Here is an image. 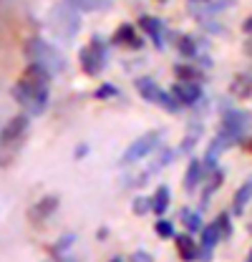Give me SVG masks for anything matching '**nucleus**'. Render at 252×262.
Returning a JSON list of instances; mask_svg holds the SVG:
<instances>
[{
  "instance_id": "nucleus-1",
  "label": "nucleus",
  "mask_w": 252,
  "mask_h": 262,
  "mask_svg": "<svg viewBox=\"0 0 252 262\" xmlns=\"http://www.w3.org/2000/svg\"><path fill=\"white\" fill-rule=\"evenodd\" d=\"M48 71L43 66L33 63L28 73L23 76V81L13 89L15 101L28 111V114H40L48 103Z\"/></svg>"
},
{
  "instance_id": "nucleus-2",
  "label": "nucleus",
  "mask_w": 252,
  "mask_h": 262,
  "mask_svg": "<svg viewBox=\"0 0 252 262\" xmlns=\"http://www.w3.org/2000/svg\"><path fill=\"white\" fill-rule=\"evenodd\" d=\"M23 131H26V116H18V119H13V121L8 124V129H3V141H13V139H18Z\"/></svg>"
},
{
  "instance_id": "nucleus-3",
  "label": "nucleus",
  "mask_w": 252,
  "mask_h": 262,
  "mask_svg": "<svg viewBox=\"0 0 252 262\" xmlns=\"http://www.w3.org/2000/svg\"><path fill=\"white\" fill-rule=\"evenodd\" d=\"M177 247H179L182 260H197V245H194L189 237H179V239H177Z\"/></svg>"
},
{
  "instance_id": "nucleus-4",
  "label": "nucleus",
  "mask_w": 252,
  "mask_h": 262,
  "mask_svg": "<svg viewBox=\"0 0 252 262\" xmlns=\"http://www.w3.org/2000/svg\"><path fill=\"white\" fill-rule=\"evenodd\" d=\"M166 204H169V189H166V187H161V189L157 192V199H154V212L161 214V212L166 209Z\"/></svg>"
},
{
  "instance_id": "nucleus-5",
  "label": "nucleus",
  "mask_w": 252,
  "mask_h": 262,
  "mask_svg": "<svg viewBox=\"0 0 252 262\" xmlns=\"http://www.w3.org/2000/svg\"><path fill=\"white\" fill-rule=\"evenodd\" d=\"M71 3L78 5V8H86V10H96V8L109 5V0H71Z\"/></svg>"
},
{
  "instance_id": "nucleus-6",
  "label": "nucleus",
  "mask_w": 252,
  "mask_h": 262,
  "mask_svg": "<svg viewBox=\"0 0 252 262\" xmlns=\"http://www.w3.org/2000/svg\"><path fill=\"white\" fill-rule=\"evenodd\" d=\"M177 94H184V96H179L182 101H197L199 89H197V86H179V89H177Z\"/></svg>"
},
{
  "instance_id": "nucleus-7",
  "label": "nucleus",
  "mask_w": 252,
  "mask_h": 262,
  "mask_svg": "<svg viewBox=\"0 0 252 262\" xmlns=\"http://www.w3.org/2000/svg\"><path fill=\"white\" fill-rule=\"evenodd\" d=\"M182 220H184L187 229H192V232H194V229H199V225H202V222H199V217H197L194 212H187V209L182 212Z\"/></svg>"
},
{
  "instance_id": "nucleus-8",
  "label": "nucleus",
  "mask_w": 252,
  "mask_h": 262,
  "mask_svg": "<svg viewBox=\"0 0 252 262\" xmlns=\"http://www.w3.org/2000/svg\"><path fill=\"white\" fill-rule=\"evenodd\" d=\"M157 232H159V237H172V234H174V227H172V222H164V220H161L157 225Z\"/></svg>"
},
{
  "instance_id": "nucleus-9",
  "label": "nucleus",
  "mask_w": 252,
  "mask_h": 262,
  "mask_svg": "<svg viewBox=\"0 0 252 262\" xmlns=\"http://www.w3.org/2000/svg\"><path fill=\"white\" fill-rule=\"evenodd\" d=\"M131 260H134V262H152V257H149V255H144V252H136Z\"/></svg>"
},
{
  "instance_id": "nucleus-10",
  "label": "nucleus",
  "mask_w": 252,
  "mask_h": 262,
  "mask_svg": "<svg viewBox=\"0 0 252 262\" xmlns=\"http://www.w3.org/2000/svg\"><path fill=\"white\" fill-rule=\"evenodd\" d=\"M250 262H252V252H250Z\"/></svg>"
},
{
  "instance_id": "nucleus-11",
  "label": "nucleus",
  "mask_w": 252,
  "mask_h": 262,
  "mask_svg": "<svg viewBox=\"0 0 252 262\" xmlns=\"http://www.w3.org/2000/svg\"><path fill=\"white\" fill-rule=\"evenodd\" d=\"M114 262H119V260H114Z\"/></svg>"
},
{
  "instance_id": "nucleus-12",
  "label": "nucleus",
  "mask_w": 252,
  "mask_h": 262,
  "mask_svg": "<svg viewBox=\"0 0 252 262\" xmlns=\"http://www.w3.org/2000/svg\"><path fill=\"white\" fill-rule=\"evenodd\" d=\"M68 262H73V260H68Z\"/></svg>"
}]
</instances>
